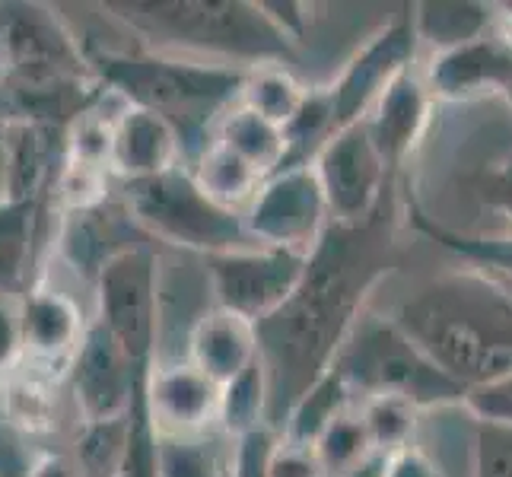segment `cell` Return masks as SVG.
<instances>
[{
    "label": "cell",
    "instance_id": "1",
    "mask_svg": "<svg viewBox=\"0 0 512 477\" xmlns=\"http://www.w3.org/2000/svg\"><path fill=\"white\" fill-rule=\"evenodd\" d=\"M395 188L360 226L331 223L309 255L303 284L258 322V360L268 373V423L284 430L293 404L338 360L366 299L395 271Z\"/></svg>",
    "mask_w": 512,
    "mask_h": 477
},
{
    "label": "cell",
    "instance_id": "2",
    "mask_svg": "<svg viewBox=\"0 0 512 477\" xmlns=\"http://www.w3.org/2000/svg\"><path fill=\"white\" fill-rule=\"evenodd\" d=\"M388 315L458 385L512 373V296L484 271H449Z\"/></svg>",
    "mask_w": 512,
    "mask_h": 477
},
{
    "label": "cell",
    "instance_id": "3",
    "mask_svg": "<svg viewBox=\"0 0 512 477\" xmlns=\"http://www.w3.org/2000/svg\"><path fill=\"white\" fill-rule=\"evenodd\" d=\"M99 10L153 55L255 70L287 67L299 48L268 20L258 0H102Z\"/></svg>",
    "mask_w": 512,
    "mask_h": 477
},
{
    "label": "cell",
    "instance_id": "4",
    "mask_svg": "<svg viewBox=\"0 0 512 477\" xmlns=\"http://www.w3.org/2000/svg\"><path fill=\"white\" fill-rule=\"evenodd\" d=\"M96 77L128 105L169 118L182 134L185 166L214 140L220 118L242 102L249 70L153 55V51H90Z\"/></svg>",
    "mask_w": 512,
    "mask_h": 477
},
{
    "label": "cell",
    "instance_id": "5",
    "mask_svg": "<svg viewBox=\"0 0 512 477\" xmlns=\"http://www.w3.org/2000/svg\"><path fill=\"white\" fill-rule=\"evenodd\" d=\"M331 369H338L357 401L388 395L414 404L420 414L455 411L468 395V388L443 373L392 315L369 309L353 325Z\"/></svg>",
    "mask_w": 512,
    "mask_h": 477
},
{
    "label": "cell",
    "instance_id": "6",
    "mask_svg": "<svg viewBox=\"0 0 512 477\" xmlns=\"http://www.w3.org/2000/svg\"><path fill=\"white\" fill-rule=\"evenodd\" d=\"M121 204L137 229L201 258L252 249L242 214L214 204L191 169H172L144 182L121 185Z\"/></svg>",
    "mask_w": 512,
    "mask_h": 477
},
{
    "label": "cell",
    "instance_id": "7",
    "mask_svg": "<svg viewBox=\"0 0 512 477\" xmlns=\"http://www.w3.org/2000/svg\"><path fill=\"white\" fill-rule=\"evenodd\" d=\"M96 322L137 366L160 357V258L147 245H131L105 261L96 277Z\"/></svg>",
    "mask_w": 512,
    "mask_h": 477
},
{
    "label": "cell",
    "instance_id": "8",
    "mask_svg": "<svg viewBox=\"0 0 512 477\" xmlns=\"http://www.w3.org/2000/svg\"><path fill=\"white\" fill-rule=\"evenodd\" d=\"M306 264V255L268 249V245L204 258L214 306L249 318L255 325L274 315L296 293V287L303 284Z\"/></svg>",
    "mask_w": 512,
    "mask_h": 477
},
{
    "label": "cell",
    "instance_id": "9",
    "mask_svg": "<svg viewBox=\"0 0 512 477\" xmlns=\"http://www.w3.org/2000/svg\"><path fill=\"white\" fill-rule=\"evenodd\" d=\"M255 245L312 255L331 226L328 201L312 166L284 169L264 179L258 198L242 214Z\"/></svg>",
    "mask_w": 512,
    "mask_h": 477
},
{
    "label": "cell",
    "instance_id": "10",
    "mask_svg": "<svg viewBox=\"0 0 512 477\" xmlns=\"http://www.w3.org/2000/svg\"><path fill=\"white\" fill-rule=\"evenodd\" d=\"M312 169L322 182L331 223L344 226L366 223L395 188L392 172L366 131V121L334 134L315 156Z\"/></svg>",
    "mask_w": 512,
    "mask_h": 477
},
{
    "label": "cell",
    "instance_id": "11",
    "mask_svg": "<svg viewBox=\"0 0 512 477\" xmlns=\"http://www.w3.org/2000/svg\"><path fill=\"white\" fill-rule=\"evenodd\" d=\"M417 48L420 39L411 10L398 13L376 35H369V42L328 83L334 96V115H338V131L366 121V115L376 109V102L388 93V86L401 74L414 70Z\"/></svg>",
    "mask_w": 512,
    "mask_h": 477
},
{
    "label": "cell",
    "instance_id": "12",
    "mask_svg": "<svg viewBox=\"0 0 512 477\" xmlns=\"http://www.w3.org/2000/svg\"><path fill=\"white\" fill-rule=\"evenodd\" d=\"M150 366H137L102 322L90 318L80 350L70 363V392H74L80 423L128 417L134 408L137 388Z\"/></svg>",
    "mask_w": 512,
    "mask_h": 477
},
{
    "label": "cell",
    "instance_id": "13",
    "mask_svg": "<svg viewBox=\"0 0 512 477\" xmlns=\"http://www.w3.org/2000/svg\"><path fill=\"white\" fill-rule=\"evenodd\" d=\"M144 404L160 436L185 439L220 430V385L188 360H153L144 379Z\"/></svg>",
    "mask_w": 512,
    "mask_h": 477
},
{
    "label": "cell",
    "instance_id": "14",
    "mask_svg": "<svg viewBox=\"0 0 512 477\" xmlns=\"http://www.w3.org/2000/svg\"><path fill=\"white\" fill-rule=\"evenodd\" d=\"M433 102H481L509 93L512 86V32L500 29L481 42L439 51L423 70Z\"/></svg>",
    "mask_w": 512,
    "mask_h": 477
},
{
    "label": "cell",
    "instance_id": "15",
    "mask_svg": "<svg viewBox=\"0 0 512 477\" xmlns=\"http://www.w3.org/2000/svg\"><path fill=\"white\" fill-rule=\"evenodd\" d=\"M80 306L61 290L35 284L23 293V366L64 382L86 334Z\"/></svg>",
    "mask_w": 512,
    "mask_h": 477
},
{
    "label": "cell",
    "instance_id": "16",
    "mask_svg": "<svg viewBox=\"0 0 512 477\" xmlns=\"http://www.w3.org/2000/svg\"><path fill=\"white\" fill-rule=\"evenodd\" d=\"M185 166V144L169 118L128 105L115 121L109 172L118 185L156 179ZM188 169V166H185Z\"/></svg>",
    "mask_w": 512,
    "mask_h": 477
},
{
    "label": "cell",
    "instance_id": "17",
    "mask_svg": "<svg viewBox=\"0 0 512 477\" xmlns=\"http://www.w3.org/2000/svg\"><path fill=\"white\" fill-rule=\"evenodd\" d=\"M64 131L32 118H7V163L0 201H42L64 163Z\"/></svg>",
    "mask_w": 512,
    "mask_h": 477
},
{
    "label": "cell",
    "instance_id": "18",
    "mask_svg": "<svg viewBox=\"0 0 512 477\" xmlns=\"http://www.w3.org/2000/svg\"><path fill=\"white\" fill-rule=\"evenodd\" d=\"M433 105L436 102L427 90L423 74L408 70V74H401L388 86V93L376 102V109L366 115V131L392 175L417 150L423 131L430 125Z\"/></svg>",
    "mask_w": 512,
    "mask_h": 477
},
{
    "label": "cell",
    "instance_id": "19",
    "mask_svg": "<svg viewBox=\"0 0 512 477\" xmlns=\"http://www.w3.org/2000/svg\"><path fill=\"white\" fill-rule=\"evenodd\" d=\"M185 360L223 388L258 360V325L220 306H210L188 328Z\"/></svg>",
    "mask_w": 512,
    "mask_h": 477
},
{
    "label": "cell",
    "instance_id": "20",
    "mask_svg": "<svg viewBox=\"0 0 512 477\" xmlns=\"http://www.w3.org/2000/svg\"><path fill=\"white\" fill-rule=\"evenodd\" d=\"M420 45H430L433 55L452 51L503 29V13L497 4L481 0H423L411 7Z\"/></svg>",
    "mask_w": 512,
    "mask_h": 477
},
{
    "label": "cell",
    "instance_id": "21",
    "mask_svg": "<svg viewBox=\"0 0 512 477\" xmlns=\"http://www.w3.org/2000/svg\"><path fill=\"white\" fill-rule=\"evenodd\" d=\"M58 385L29 366H16L0 379V417L23 436H45L58 427Z\"/></svg>",
    "mask_w": 512,
    "mask_h": 477
},
{
    "label": "cell",
    "instance_id": "22",
    "mask_svg": "<svg viewBox=\"0 0 512 477\" xmlns=\"http://www.w3.org/2000/svg\"><path fill=\"white\" fill-rule=\"evenodd\" d=\"M194 182L201 185V191L210 201L233 210V214H245L258 198V191L268 175H261L249 159H242L229 147H223L220 140H210L204 153L188 166Z\"/></svg>",
    "mask_w": 512,
    "mask_h": 477
},
{
    "label": "cell",
    "instance_id": "23",
    "mask_svg": "<svg viewBox=\"0 0 512 477\" xmlns=\"http://www.w3.org/2000/svg\"><path fill=\"white\" fill-rule=\"evenodd\" d=\"M408 217L423 236L443 245L465 268L512 280V233H458V229H449L436 223L430 214H423L417 204L408 207Z\"/></svg>",
    "mask_w": 512,
    "mask_h": 477
},
{
    "label": "cell",
    "instance_id": "24",
    "mask_svg": "<svg viewBox=\"0 0 512 477\" xmlns=\"http://www.w3.org/2000/svg\"><path fill=\"white\" fill-rule=\"evenodd\" d=\"M214 140H220L223 147H229L233 153H239L242 159L261 172V175H271L280 172L284 166V156H287V137L284 128H277L274 121L261 118L258 112H252L249 105H233L217 125Z\"/></svg>",
    "mask_w": 512,
    "mask_h": 477
},
{
    "label": "cell",
    "instance_id": "25",
    "mask_svg": "<svg viewBox=\"0 0 512 477\" xmlns=\"http://www.w3.org/2000/svg\"><path fill=\"white\" fill-rule=\"evenodd\" d=\"M353 408H357V398H353L347 382L341 379L338 369H328V373L293 404V411L280 433L293 439V443L315 446L331 430V423L341 420Z\"/></svg>",
    "mask_w": 512,
    "mask_h": 477
},
{
    "label": "cell",
    "instance_id": "26",
    "mask_svg": "<svg viewBox=\"0 0 512 477\" xmlns=\"http://www.w3.org/2000/svg\"><path fill=\"white\" fill-rule=\"evenodd\" d=\"M334 134H338V115H334L331 86H309V96L303 102V109H299L296 118L284 128L287 156H284L280 172L312 166L315 156L325 150V144Z\"/></svg>",
    "mask_w": 512,
    "mask_h": 477
},
{
    "label": "cell",
    "instance_id": "27",
    "mask_svg": "<svg viewBox=\"0 0 512 477\" xmlns=\"http://www.w3.org/2000/svg\"><path fill=\"white\" fill-rule=\"evenodd\" d=\"M268 408V373H264L261 360H255L245 373L220 388V433L226 439H239L258 427H271Z\"/></svg>",
    "mask_w": 512,
    "mask_h": 477
},
{
    "label": "cell",
    "instance_id": "28",
    "mask_svg": "<svg viewBox=\"0 0 512 477\" xmlns=\"http://www.w3.org/2000/svg\"><path fill=\"white\" fill-rule=\"evenodd\" d=\"M306 96L309 86L299 83L287 67L268 64L249 70V80H245L242 90V105H249L261 118L274 121L277 128H287L296 118V112L303 109Z\"/></svg>",
    "mask_w": 512,
    "mask_h": 477
},
{
    "label": "cell",
    "instance_id": "29",
    "mask_svg": "<svg viewBox=\"0 0 512 477\" xmlns=\"http://www.w3.org/2000/svg\"><path fill=\"white\" fill-rule=\"evenodd\" d=\"M128 439H131V414L115 420L80 423L74 443V462L80 465L83 477H118L128 455Z\"/></svg>",
    "mask_w": 512,
    "mask_h": 477
},
{
    "label": "cell",
    "instance_id": "30",
    "mask_svg": "<svg viewBox=\"0 0 512 477\" xmlns=\"http://www.w3.org/2000/svg\"><path fill=\"white\" fill-rule=\"evenodd\" d=\"M357 414L366 427L369 443H373V452H382V455H395L401 449L414 446L417 423L423 417L414 404L401 398H388V395L357 401Z\"/></svg>",
    "mask_w": 512,
    "mask_h": 477
},
{
    "label": "cell",
    "instance_id": "31",
    "mask_svg": "<svg viewBox=\"0 0 512 477\" xmlns=\"http://www.w3.org/2000/svg\"><path fill=\"white\" fill-rule=\"evenodd\" d=\"M229 449L214 433L169 439L160 436V477H229Z\"/></svg>",
    "mask_w": 512,
    "mask_h": 477
},
{
    "label": "cell",
    "instance_id": "32",
    "mask_svg": "<svg viewBox=\"0 0 512 477\" xmlns=\"http://www.w3.org/2000/svg\"><path fill=\"white\" fill-rule=\"evenodd\" d=\"M315 452H319L328 477H344L357 468L363 458L373 455V443H369L357 408L331 423V430L315 443Z\"/></svg>",
    "mask_w": 512,
    "mask_h": 477
},
{
    "label": "cell",
    "instance_id": "33",
    "mask_svg": "<svg viewBox=\"0 0 512 477\" xmlns=\"http://www.w3.org/2000/svg\"><path fill=\"white\" fill-rule=\"evenodd\" d=\"M147 379V376H144ZM118 477H160V433L153 430L147 404H144V382L137 388L134 408H131V439L128 455Z\"/></svg>",
    "mask_w": 512,
    "mask_h": 477
},
{
    "label": "cell",
    "instance_id": "34",
    "mask_svg": "<svg viewBox=\"0 0 512 477\" xmlns=\"http://www.w3.org/2000/svg\"><path fill=\"white\" fill-rule=\"evenodd\" d=\"M471 477H512V427L471 420Z\"/></svg>",
    "mask_w": 512,
    "mask_h": 477
},
{
    "label": "cell",
    "instance_id": "35",
    "mask_svg": "<svg viewBox=\"0 0 512 477\" xmlns=\"http://www.w3.org/2000/svg\"><path fill=\"white\" fill-rule=\"evenodd\" d=\"M280 430L274 427H258L239 439H229V458L226 471L229 477H271V462L280 446Z\"/></svg>",
    "mask_w": 512,
    "mask_h": 477
},
{
    "label": "cell",
    "instance_id": "36",
    "mask_svg": "<svg viewBox=\"0 0 512 477\" xmlns=\"http://www.w3.org/2000/svg\"><path fill=\"white\" fill-rule=\"evenodd\" d=\"M462 408H465V414L471 420L503 423V427H512V373L493 379V382L468 388Z\"/></svg>",
    "mask_w": 512,
    "mask_h": 477
},
{
    "label": "cell",
    "instance_id": "37",
    "mask_svg": "<svg viewBox=\"0 0 512 477\" xmlns=\"http://www.w3.org/2000/svg\"><path fill=\"white\" fill-rule=\"evenodd\" d=\"M23 363V293L0 290V379Z\"/></svg>",
    "mask_w": 512,
    "mask_h": 477
},
{
    "label": "cell",
    "instance_id": "38",
    "mask_svg": "<svg viewBox=\"0 0 512 477\" xmlns=\"http://www.w3.org/2000/svg\"><path fill=\"white\" fill-rule=\"evenodd\" d=\"M271 477H328L325 465L315 446L293 443V439L280 436V446L271 462Z\"/></svg>",
    "mask_w": 512,
    "mask_h": 477
},
{
    "label": "cell",
    "instance_id": "39",
    "mask_svg": "<svg viewBox=\"0 0 512 477\" xmlns=\"http://www.w3.org/2000/svg\"><path fill=\"white\" fill-rule=\"evenodd\" d=\"M261 10L268 13V20L287 35L293 45H299L306 39V32L312 26V4H303V0H258Z\"/></svg>",
    "mask_w": 512,
    "mask_h": 477
},
{
    "label": "cell",
    "instance_id": "40",
    "mask_svg": "<svg viewBox=\"0 0 512 477\" xmlns=\"http://www.w3.org/2000/svg\"><path fill=\"white\" fill-rule=\"evenodd\" d=\"M385 477H449V474L443 471V465H439L427 449H420L414 443V446L401 449L388 458Z\"/></svg>",
    "mask_w": 512,
    "mask_h": 477
},
{
    "label": "cell",
    "instance_id": "41",
    "mask_svg": "<svg viewBox=\"0 0 512 477\" xmlns=\"http://www.w3.org/2000/svg\"><path fill=\"white\" fill-rule=\"evenodd\" d=\"M23 477H83V471L74 462V455H64V452H39V455L29 458Z\"/></svg>",
    "mask_w": 512,
    "mask_h": 477
},
{
    "label": "cell",
    "instance_id": "42",
    "mask_svg": "<svg viewBox=\"0 0 512 477\" xmlns=\"http://www.w3.org/2000/svg\"><path fill=\"white\" fill-rule=\"evenodd\" d=\"M484 198L490 204H497L503 214H509V220H512V159H509L506 166H500L497 172H490Z\"/></svg>",
    "mask_w": 512,
    "mask_h": 477
},
{
    "label": "cell",
    "instance_id": "43",
    "mask_svg": "<svg viewBox=\"0 0 512 477\" xmlns=\"http://www.w3.org/2000/svg\"><path fill=\"white\" fill-rule=\"evenodd\" d=\"M388 458H392V455L373 452V455H369V458H363V462H360L357 468H353L350 474H344V477H385Z\"/></svg>",
    "mask_w": 512,
    "mask_h": 477
},
{
    "label": "cell",
    "instance_id": "44",
    "mask_svg": "<svg viewBox=\"0 0 512 477\" xmlns=\"http://www.w3.org/2000/svg\"><path fill=\"white\" fill-rule=\"evenodd\" d=\"M4 163H7V118L0 115V179H4Z\"/></svg>",
    "mask_w": 512,
    "mask_h": 477
},
{
    "label": "cell",
    "instance_id": "45",
    "mask_svg": "<svg viewBox=\"0 0 512 477\" xmlns=\"http://www.w3.org/2000/svg\"><path fill=\"white\" fill-rule=\"evenodd\" d=\"M490 277H493V274H490ZM493 280H497V284H500V287H503V290L512 296V280H500V277H493Z\"/></svg>",
    "mask_w": 512,
    "mask_h": 477
},
{
    "label": "cell",
    "instance_id": "46",
    "mask_svg": "<svg viewBox=\"0 0 512 477\" xmlns=\"http://www.w3.org/2000/svg\"><path fill=\"white\" fill-rule=\"evenodd\" d=\"M503 29H509V32H512V26H503ZM506 102L512 105V86H509V93H506Z\"/></svg>",
    "mask_w": 512,
    "mask_h": 477
}]
</instances>
